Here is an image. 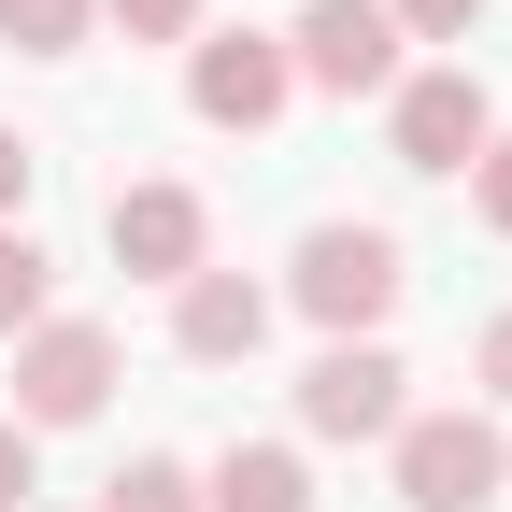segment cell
I'll return each mask as SVG.
<instances>
[{"mask_svg":"<svg viewBox=\"0 0 512 512\" xmlns=\"http://www.w3.org/2000/svg\"><path fill=\"white\" fill-rule=\"evenodd\" d=\"M399 285H413V271H399V242L356 228V214H328V228L299 242V271H285V299H299L328 342H370L384 313H399Z\"/></svg>","mask_w":512,"mask_h":512,"instance_id":"1","label":"cell"},{"mask_svg":"<svg viewBox=\"0 0 512 512\" xmlns=\"http://www.w3.org/2000/svg\"><path fill=\"white\" fill-rule=\"evenodd\" d=\"M114 399V328L100 313H43V328L15 342V427L43 441V427H86Z\"/></svg>","mask_w":512,"mask_h":512,"instance_id":"2","label":"cell"},{"mask_svg":"<svg viewBox=\"0 0 512 512\" xmlns=\"http://www.w3.org/2000/svg\"><path fill=\"white\" fill-rule=\"evenodd\" d=\"M512 484V441L484 413H399V512H484Z\"/></svg>","mask_w":512,"mask_h":512,"instance_id":"3","label":"cell"},{"mask_svg":"<svg viewBox=\"0 0 512 512\" xmlns=\"http://www.w3.org/2000/svg\"><path fill=\"white\" fill-rule=\"evenodd\" d=\"M285 72H299V86H328V100H370V86H399V29H384V0H299V29H285Z\"/></svg>","mask_w":512,"mask_h":512,"instance_id":"4","label":"cell"},{"mask_svg":"<svg viewBox=\"0 0 512 512\" xmlns=\"http://www.w3.org/2000/svg\"><path fill=\"white\" fill-rule=\"evenodd\" d=\"M399 384H413V370L384 356V342H328V356L299 370V427H313V441H399V413H413Z\"/></svg>","mask_w":512,"mask_h":512,"instance_id":"5","label":"cell"},{"mask_svg":"<svg viewBox=\"0 0 512 512\" xmlns=\"http://www.w3.org/2000/svg\"><path fill=\"white\" fill-rule=\"evenodd\" d=\"M185 100H200V128H271L299 100V72L271 29H214V43H185Z\"/></svg>","mask_w":512,"mask_h":512,"instance_id":"6","label":"cell"},{"mask_svg":"<svg viewBox=\"0 0 512 512\" xmlns=\"http://www.w3.org/2000/svg\"><path fill=\"white\" fill-rule=\"evenodd\" d=\"M384 100H399V114H384V128H399V171H470L498 143V114H484L470 72H399Z\"/></svg>","mask_w":512,"mask_h":512,"instance_id":"7","label":"cell"},{"mask_svg":"<svg viewBox=\"0 0 512 512\" xmlns=\"http://www.w3.org/2000/svg\"><path fill=\"white\" fill-rule=\"evenodd\" d=\"M114 271H143V285H185L200 271V242H214V214L185 200V185H114Z\"/></svg>","mask_w":512,"mask_h":512,"instance_id":"8","label":"cell"},{"mask_svg":"<svg viewBox=\"0 0 512 512\" xmlns=\"http://www.w3.org/2000/svg\"><path fill=\"white\" fill-rule=\"evenodd\" d=\"M171 342L200 356V370L256 356V342H271V285H242V271H214V256H200V271L171 285Z\"/></svg>","mask_w":512,"mask_h":512,"instance_id":"9","label":"cell"},{"mask_svg":"<svg viewBox=\"0 0 512 512\" xmlns=\"http://www.w3.org/2000/svg\"><path fill=\"white\" fill-rule=\"evenodd\" d=\"M200 512H313V470L285 456V441H228L214 484H200Z\"/></svg>","mask_w":512,"mask_h":512,"instance_id":"10","label":"cell"},{"mask_svg":"<svg viewBox=\"0 0 512 512\" xmlns=\"http://www.w3.org/2000/svg\"><path fill=\"white\" fill-rule=\"evenodd\" d=\"M43 313H57V256H43L29 228H0V342H29Z\"/></svg>","mask_w":512,"mask_h":512,"instance_id":"11","label":"cell"},{"mask_svg":"<svg viewBox=\"0 0 512 512\" xmlns=\"http://www.w3.org/2000/svg\"><path fill=\"white\" fill-rule=\"evenodd\" d=\"M100 512H200V470H185V456H128L100 484Z\"/></svg>","mask_w":512,"mask_h":512,"instance_id":"12","label":"cell"},{"mask_svg":"<svg viewBox=\"0 0 512 512\" xmlns=\"http://www.w3.org/2000/svg\"><path fill=\"white\" fill-rule=\"evenodd\" d=\"M86 15H100V0H0V43H15V57H72Z\"/></svg>","mask_w":512,"mask_h":512,"instance_id":"13","label":"cell"},{"mask_svg":"<svg viewBox=\"0 0 512 512\" xmlns=\"http://www.w3.org/2000/svg\"><path fill=\"white\" fill-rule=\"evenodd\" d=\"M470 15H484V0H384L399 43H470Z\"/></svg>","mask_w":512,"mask_h":512,"instance_id":"14","label":"cell"},{"mask_svg":"<svg viewBox=\"0 0 512 512\" xmlns=\"http://www.w3.org/2000/svg\"><path fill=\"white\" fill-rule=\"evenodd\" d=\"M100 15H114L128 43H185V29H200V0H100Z\"/></svg>","mask_w":512,"mask_h":512,"instance_id":"15","label":"cell"},{"mask_svg":"<svg viewBox=\"0 0 512 512\" xmlns=\"http://www.w3.org/2000/svg\"><path fill=\"white\" fill-rule=\"evenodd\" d=\"M470 200H484V228L512 242V128H498V143H484V157H470Z\"/></svg>","mask_w":512,"mask_h":512,"instance_id":"16","label":"cell"},{"mask_svg":"<svg viewBox=\"0 0 512 512\" xmlns=\"http://www.w3.org/2000/svg\"><path fill=\"white\" fill-rule=\"evenodd\" d=\"M470 384H484V399H512V313H498L484 342H470Z\"/></svg>","mask_w":512,"mask_h":512,"instance_id":"17","label":"cell"},{"mask_svg":"<svg viewBox=\"0 0 512 512\" xmlns=\"http://www.w3.org/2000/svg\"><path fill=\"white\" fill-rule=\"evenodd\" d=\"M0 512H29V427L0 413Z\"/></svg>","mask_w":512,"mask_h":512,"instance_id":"18","label":"cell"},{"mask_svg":"<svg viewBox=\"0 0 512 512\" xmlns=\"http://www.w3.org/2000/svg\"><path fill=\"white\" fill-rule=\"evenodd\" d=\"M15 214H29V143L0 128V228H15Z\"/></svg>","mask_w":512,"mask_h":512,"instance_id":"19","label":"cell"}]
</instances>
